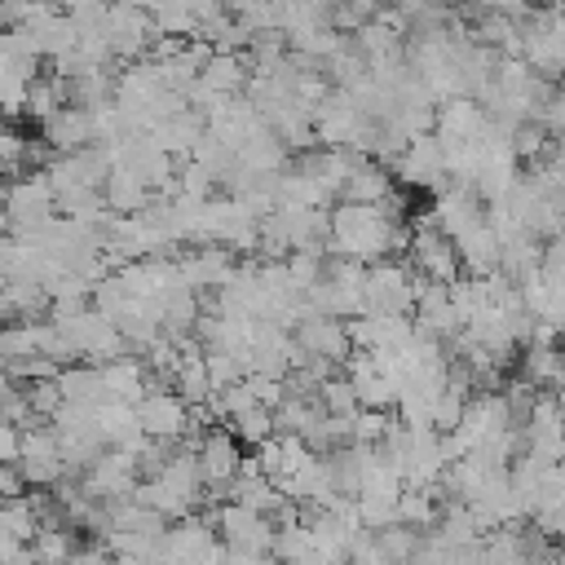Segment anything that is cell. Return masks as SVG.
Masks as SVG:
<instances>
[{
	"mask_svg": "<svg viewBox=\"0 0 565 565\" xmlns=\"http://www.w3.org/2000/svg\"><path fill=\"white\" fill-rule=\"evenodd\" d=\"M393 230L397 225L380 207L335 203L331 207V256H353L362 265H380V260H388Z\"/></svg>",
	"mask_w": 565,
	"mask_h": 565,
	"instance_id": "obj_1",
	"label": "cell"
},
{
	"mask_svg": "<svg viewBox=\"0 0 565 565\" xmlns=\"http://www.w3.org/2000/svg\"><path fill=\"white\" fill-rule=\"evenodd\" d=\"M406 265H411L419 278L441 282V287H450V282H459V278H463L459 247H455V238H450L441 225H415V243H411Z\"/></svg>",
	"mask_w": 565,
	"mask_h": 565,
	"instance_id": "obj_2",
	"label": "cell"
},
{
	"mask_svg": "<svg viewBox=\"0 0 565 565\" xmlns=\"http://www.w3.org/2000/svg\"><path fill=\"white\" fill-rule=\"evenodd\" d=\"M291 340L309 353V358H327V362H335L340 371H344V362L358 353L353 349V340H349V322H340V318H305L296 331H291Z\"/></svg>",
	"mask_w": 565,
	"mask_h": 565,
	"instance_id": "obj_3",
	"label": "cell"
},
{
	"mask_svg": "<svg viewBox=\"0 0 565 565\" xmlns=\"http://www.w3.org/2000/svg\"><path fill=\"white\" fill-rule=\"evenodd\" d=\"M194 411L177 397V393H146V402L137 406V424L150 441H181L190 433Z\"/></svg>",
	"mask_w": 565,
	"mask_h": 565,
	"instance_id": "obj_4",
	"label": "cell"
},
{
	"mask_svg": "<svg viewBox=\"0 0 565 565\" xmlns=\"http://www.w3.org/2000/svg\"><path fill=\"white\" fill-rule=\"evenodd\" d=\"M247 450L234 441L230 428H212L199 446V472H203V486H234L238 481V468H243Z\"/></svg>",
	"mask_w": 565,
	"mask_h": 565,
	"instance_id": "obj_5",
	"label": "cell"
},
{
	"mask_svg": "<svg viewBox=\"0 0 565 565\" xmlns=\"http://www.w3.org/2000/svg\"><path fill=\"white\" fill-rule=\"evenodd\" d=\"M388 172H393L388 163L358 154V159H353V172H349V185H344V194H340V203H362V207H380V203H388V199L397 194V185H393Z\"/></svg>",
	"mask_w": 565,
	"mask_h": 565,
	"instance_id": "obj_6",
	"label": "cell"
},
{
	"mask_svg": "<svg viewBox=\"0 0 565 565\" xmlns=\"http://www.w3.org/2000/svg\"><path fill=\"white\" fill-rule=\"evenodd\" d=\"M40 137L57 150V154H79L88 146H97V132H93V110H79V106H62L49 124H40Z\"/></svg>",
	"mask_w": 565,
	"mask_h": 565,
	"instance_id": "obj_7",
	"label": "cell"
},
{
	"mask_svg": "<svg viewBox=\"0 0 565 565\" xmlns=\"http://www.w3.org/2000/svg\"><path fill=\"white\" fill-rule=\"evenodd\" d=\"M516 375L539 393H565V344H525Z\"/></svg>",
	"mask_w": 565,
	"mask_h": 565,
	"instance_id": "obj_8",
	"label": "cell"
},
{
	"mask_svg": "<svg viewBox=\"0 0 565 565\" xmlns=\"http://www.w3.org/2000/svg\"><path fill=\"white\" fill-rule=\"evenodd\" d=\"M57 384H62L66 402H75V406H106V402H110V388H106L102 366H88V362L66 366V371L57 375Z\"/></svg>",
	"mask_w": 565,
	"mask_h": 565,
	"instance_id": "obj_9",
	"label": "cell"
},
{
	"mask_svg": "<svg viewBox=\"0 0 565 565\" xmlns=\"http://www.w3.org/2000/svg\"><path fill=\"white\" fill-rule=\"evenodd\" d=\"M199 84H207V88L221 93V97H238V93L252 84V66H247V57H238V53H216V57L203 66Z\"/></svg>",
	"mask_w": 565,
	"mask_h": 565,
	"instance_id": "obj_10",
	"label": "cell"
},
{
	"mask_svg": "<svg viewBox=\"0 0 565 565\" xmlns=\"http://www.w3.org/2000/svg\"><path fill=\"white\" fill-rule=\"evenodd\" d=\"M40 539V512L26 499H4L0 508V543H35Z\"/></svg>",
	"mask_w": 565,
	"mask_h": 565,
	"instance_id": "obj_11",
	"label": "cell"
},
{
	"mask_svg": "<svg viewBox=\"0 0 565 565\" xmlns=\"http://www.w3.org/2000/svg\"><path fill=\"white\" fill-rule=\"evenodd\" d=\"M225 428L234 433V441H238L243 450H260L265 441H274V437H278V419H274V411H265V406H252L247 415L230 419Z\"/></svg>",
	"mask_w": 565,
	"mask_h": 565,
	"instance_id": "obj_12",
	"label": "cell"
},
{
	"mask_svg": "<svg viewBox=\"0 0 565 565\" xmlns=\"http://www.w3.org/2000/svg\"><path fill=\"white\" fill-rule=\"evenodd\" d=\"M424 539H428L424 530H411V525L397 521V525H388V530L375 534V547H380L393 565H411V561L424 552Z\"/></svg>",
	"mask_w": 565,
	"mask_h": 565,
	"instance_id": "obj_13",
	"label": "cell"
},
{
	"mask_svg": "<svg viewBox=\"0 0 565 565\" xmlns=\"http://www.w3.org/2000/svg\"><path fill=\"white\" fill-rule=\"evenodd\" d=\"M40 340H44V322H4V335H0V362L35 358V353H40Z\"/></svg>",
	"mask_w": 565,
	"mask_h": 565,
	"instance_id": "obj_14",
	"label": "cell"
},
{
	"mask_svg": "<svg viewBox=\"0 0 565 565\" xmlns=\"http://www.w3.org/2000/svg\"><path fill=\"white\" fill-rule=\"evenodd\" d=\"M318 406H322L327 415H335V419H358V415H362V402H358V388H353L349 375L327 380V384L318 388Z\"/></svg>",
	"mask_w": 565,
	"mask_h": 565,
	"instance_id": "obj_15",
	"label": "cell"
},
{
	"mask_svg": "<svg viewBox=\"0 0 565 565\" xmlns=\"http://www.w3.org/2000/svg\"><path fill=\"white\" fill-rule=\"evenodd\" d=\"M0 463H22V428L0 424Z\"/></svg>",
	"mask_w": 565,
	"mask_h": 565,
	"instance_id": "obj_16",
	"label": "cell"
}]
</instances>
